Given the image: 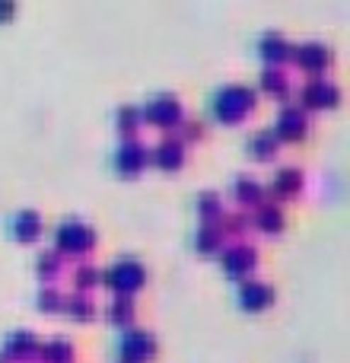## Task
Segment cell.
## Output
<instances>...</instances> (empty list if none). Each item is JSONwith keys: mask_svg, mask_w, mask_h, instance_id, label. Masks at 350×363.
<instances>
[{"mask_svg": "<svg viewBox=\"0 0 350 363\" xmlns=\"http://www.w3.org/2000/svg\"><path fill=\"white\" fill-rule=\"evenodd\" d=\"M249 223L255 226L261 236H281V233L287 230V213H283V207L274 204V201H261V204L252 211Z\"/></svg>", "mask_w": 350, "mask_h": 363, "instance_id": "18", "label": "cell"}, {"mask_svg": "<svg viewBox=\"0 0 350 363\" xmlns=\"http://www.w3.org/2000/svg\"><path fill=\"white\" fill-rule=\"evenodd\" d=\"M290 48H293V42L281 29H264L255 42V51L264 67H283L290 61Z\"/></svg>", "mask_w": 350, "mask_h": 363, "instance_id": "15", "label": "cell"}, {"mask_svg": "<svg viewBox=\"0 0 350 363\" xmlns=\"http://www.w3.org/2000/svg\"><path fill=\"white\" fill-rule=\"evenodd\" d=\"M185 163H188V147L175 134H166L157 147H150V166H157L159 172H181Z\"/></svg>", "mask_w": 350, "mask_h": 363, "instance_id": "14", "label": "cell"}, {"mask_svg": "<svg viewBox=\"0 0 350 363\" xmlns=\"http://www.w3.org/2000/svg\"><path fill=\"white\" fill-rule=\"evenodd\" d=\"M274 303H277V294L271 284L258 281V277H249V281L236 284V306L242 309V313L261 315V313H268Z\"/></svg>", "mask_w": 350, "mask_h": 363, "instance_id": "11", "label": "cell"}, {"mask_svg": "<svg viewBox=\"0 0 350 363\" xmlns=\"http://www.w3.org/2000/svg\"><path fill=\"white\" fill-rule=\"evenodd\" d=\"M13 16H16V4L13 0H0V26L10 23Z\"/></svg>", "mask_w": 350, "mask_h": 363, "instance_id": "32", "label": "cell"}, {"mask_svg": "<svg viewBox=\"0 0 350 363\" xmlns=\"http://www.w3.org/2000/svg\"><path fill=\"white\" fill-rule=\"evenodd\" d=\"M102 287L112 290V296H131L140 294L147 287V268L144 262L137 258L125 255V258H115L108 268H102Z\"/></svg>", "mask_w": 350, "mask_h": 363, "instance_id": "3", "label": "cell"}, {"mask_svg": "<svg viewBox=\"0 0 350 363\" xmlns=\"http://www.w3.org/2000/svg\"><path fill=\"white\" fill-rule=\"evenodd\" d=\"M51 249L61 258H77V262H86V255H93L96 245H99V233L93 223H86L83 217H61L57 226L51 230Z\"/></svg>", "mask_w": 350, "mask_h": 363, "instance_id": "2", "label": "cell"}, {"mask_svg": "<svg viewBox=\"0 0 350 363\" xmlns=\"http://www.w3.org/2000/svg\"><path fill=\"white\" fill-rule=\"evenodd\" d=\"M6 233H10V239L19 242V245H35L38 239L45 236V220H42L38 211L23 207V211L10 213V220H6Z\"/></svg>", "mask_w": 350, "mask_h": 363, "instance_id": "13", "label": "cell"}, {"mask_svg": "<svg viewBox=\"0 0 350 363\" xmlns=\"http://www.w3.org/2000/svg\"><path fill=\"white\" fill-rule=\"evenodd\" d=\"M64 296L67 294H61L57 287H38V294H35V309L42 315H57L64 309Z\"/></svg>", "mask_w": 350, "mask_h": 363, "instance_id": "29", "label": "cell"}, {"mask_svg": "<svg viewBox=\"0 0 350 363\" xmlns=\"http://www.w3.org/2000/svg\"><path fill=\"white\" fill-rule=\"evenodd\" d=\"M38 354V338L29 328H16V332H6L4 345H0V360L4 363H29Z\"/></svg>", "mask_w": 350, "mask_h": 363, "instance_id": "16", "label": "cell"}, {"mask_svg": "<svg viewBox=\"0 0 350 363\" xmlns=\"http://www.w3.org/2000/svg\"><path fill=\"white\" fill-rule=\"evenodd\" d=\"M309 128H312L309 115L303 112L300 106L287 102V106H281V112H277L271 131H274V138L281 140V144H303V140L309 138Z\"/></svg>", "mask_w": 350, "mask_h": 363, "instance_id": "9", "label": "cell"}, {"mask_svg": "<svg viewBox=\"0 0 350 363\" xmlns=\"http://www.w3.org/2000/svg\"><path fill=\"white\" fill-rule=\"evenodd\" d=\"M61 313L67 315L70 322L86 325V322H93L96 315H99V306H96V300H93V296H86V294H70V296H64V309H61Z\"/></svg>", "mask_w": 350, "mask_h": 363, "instance_id": "24", "label": "cell"}, {"mask_svg": "<svg viewBox=\"0 0 350 363\" xmlns=\"http://www.w3.org/2000/svg\"><path fill=\"white\" fill-rule=\"evenodd\" d=\"M194 213H198V223H220V220L226 217L223 194L213 191V188L198 191V198H194Z\"/></svg>", "mask_w": 350, "mask_h": 363, "instance_id": "22", "label": "cell"}, {"mask_svg": "<svg viewBox=\"0 0 350 363\" xmlns=\"http://www.w3.org/2000/svg\"><path fill=\"white\" fill-rule=\"evenodd\" d=\"M230 194H232V201H236V204L242 207L245 213L255 211L261 201H268V194H264V182L258 179V176H249V172H239V176H232Z\"/></svg>", "mask_w": 350, "mask_h": 363, "instance_id": "17", "label": "cell"}, {"mask_svg": "<svg viewBox=\"0 0 350 363\" xmlns=\"http://www.w3.org/2000/svg\"><path fill=\"white\" fill-rule=\"evenodd\" d=\"M77 357V347L70 338H48V341H38V363H74Z\"/></svg>", "mask_w": 350, "mask_h": 363, "instance_id": "23", "label": "cell"}, {"mask_svg": "<svg viewBox=\"0 0 350 363\" xmlns=\"http://www.w3.org/2000/svg\"><path fill=\"white\" fill-rule=\"evenodd\" d=\"M204 134H207V125L201 118H185L179 128H175V138L181 140V144H198V140H204Z\"/></svg>", "mask_w": 350, "mask_h": 363, "instance_id": "30", "label": "cell"}, {"mask_svg": "<svg viewBox=\"0 0 350 363\" xmlns=\"http://www.w3.org/2000/svg\"><path fill=\"white\" fill-rule=\"evenodd\" d=\"M159 354V341L150 328H125L118 338V363H150Z\"/></svg>", "mask_w": 350, "mask_h": 363, "instance_id": "6", "label": "cell"}, {"mask_svg": "<svg viewBox=\"0 0 350 363\" xmlns=\"http://www.w3.org/2000/svg\"><path fill=\"white\" fill-rule=\"evenodd\" d=\"M150 166V150L140 140H121L112 153V169L118 172L121 179H137L147 172Z\"/></svg>", "mask_w": 350, "mask_h": 363, "instance_id": "10", "label": "cell"}, {"mask_svg": "<svg viewBox=\"0 0 350 363\" xmlns=\"http://www.w3.org/2000/svg\"><path fill=\"white\" fill-rule=\"evenodd\" d=\"M290 61L309 77H325L334 64V51H332V45L315 42L312 38V42L293 45V48H290Z\"/></svg>", "mask_w": 350, "mask_h": 363, "instance_id": "8", "label": "cell"}, {"mask_svg": "<svg viewBox=\"0 0 350 363\" xmlns=\"http://www.w3.org/2000/svg\"><path fill=\"white\" fill-rule=\"evenodd\" d=\"M112 121H115V131L121 134V140H137V131L144 128L140 106H121V108H115Z\"/></svg>", "mask_w": 350, "mask_h": 363, "instance_id": "27", "label": "cell"}, {"mask_svg": "<svg viewBox=\"0 0 350 363\" xmlns=\"http://www.w3.org/2000/svg\"><path fill=\"white\" fill-rule=\"evenodd\" d=\"M303 188H306V176H303L300 166H281V169L271 176L268 185H264V194H268V201H274V204H283V201L300 198Z\"/></svg>", "mask_w": 350, "mask_h": 363, "instance_id": "12", "label": "cell"}, {"mask_svg": "<svg viewBox=\"0 0 350 363\" xmlns=\"http://www.w3.org/2000/svg\"><path fill=\"white\" fill-rule=\"evenodd\" d=\"M191 245H194V252H198V255H204V258L220 255V252L226 249L223 226H220V223H198V230H194V236H191Z\"/></svg>", "mask_w": 350, "mask_h": 363, "instance_id": "19", "label": "cell"}, {"mask_svg": "<svg viewBox=\"0 0 350 363\" xmlns=\"http://www.w3.org/2000/svg\"><path fill=\"white\" fill-rule=\"evenodd\" d=\"M258 268V249L252 242H232L220 252V271H223L230 281L242 284L255 274Z\"/></svg>", "mask_w": 350, "mask_h": 363, "instance_id": "7", "label": "cell"}, {"mask_svg": "<svg viewBox=\"0 0 350 363\" xmlns=\"http://www.w3.org/2000/svg\"><path fill=\"white\" fill-rule=\"evenodd\" d=\"M134 315H137V306H134L131 296H112V300L106 303V322L112 328H131L134 325Z\"/></svg>", "mask_w": 350, "mask_h": 363, "instance_id": "25", "label": "cell"}, {"mask_svg": "<svg viewBox=\"0 0 350 363\" xmlns=\"http://www.w3.org/2000/svg\"><path fill=\"white\" fill-rule=\"evenodd\" d=\"M220 226H223L226 236H245V233H249V213L245 211H239V213L226 211V217L220 220Z\"/></svg>", "mask_w": 350, "mask_h": 363, "instance_id": "31", "label": "cell"}, {"mask_svg": "<svg viewBox=\"0 0 350 363\" xmlns=\"http://www.w3.org/2000/svg\"><path fill=\"white\" fill-rule=\"evenodd\" d=\"M0 363H4V360H0Z\"/></svg>", "mask_w": 350, "mask_h": 363, "instance_id": "33", "label": "cell"}, {"mask_svg": "<svg viewBox=\"0 0 350 363\" xmlns=\"http://www.w3.org/2000/svg\"><path fill=\"white\" fill-rule=\"evenodd\" d=\"M290 89L293 86H290V77L283 67H264L261 74H258L255 93H264V96H271V99L283 102V99H290Z\"/></svg>", "mask_w": 350, "mask_h": 363, "instance_id": "21", "label": "cell"}, {"mask_svg": "<svg viewBox=\"0 0 350 363\" xmlns=\"http://www.w3.org/2000/svg\"><path fill=\"white\" fill-rule=\"evenodd\" d=\"M207 108H210V118L217 121V125L236 128L258 108V93L249 83H223V86L213 89Z\"/></svg>", "mask_w": 350, "mask_h": 363, "instance_id": "1", "label": "cell"}, {"mask_svg": "<svg viewBox=\"0 0 350 363\" xmlns=\"http://www.w3.org/2000/svg\"><path fill=\"white\" fill-rule=\"evenodd\" d=\"M140 118H144V125L157 128V131H175L185 121V106L175 93H153L140 106Z\"/></svg>", "mask_w": 350, "mask_h": 363, "instance_id": "4", "label": "cell"}, {"mask_svg": "<svg viewBox=\"0 0 350 363\" xmlns=\"http://www.w3.org/2000/svg\"><path fill=\"white\" fill-rule=\"evenodd\" d=\"M32 268H35V277L42 281V287H55V281L64 271V258L57 255L55 249H45L35 255V264H32Z\"/></svg>", "mask_w": 350, "mask_h": 363, "instance_id": "26", "label": "cell"}, {"mask_svg": "<svg viewBox=\"0 0 350 363\" xmlns=\"http://www.w3.org/2000/svg\"><path fill=\"white\" fill-rule=\"evenodd\" d=\"M245 153H249L255 163H274L277 153H281V140L274 138L271 128H258V131L245 140Z\"/></svg>", "mask_w": 350, "mask_h": 363, "instance_id": "20", "label": "cell"}, {"mask_svg": "<svg viewBox=\"0 0 350 363\" xmlns=\"http://www.w3.org/2000/svg\"><path fill=\"white\" fill-rule=\"evenodd\" d=\"M96 287H102V268H96L93 262H80L74 268V294H93Z\"/></svg>", "mask_w": 350, "mask_h": 363, "instance_id": "28", "label": "cell"}, {"mask_svg": "<svg viewBox=\"0 0 350 363\" xmlns=\"http://www.w3.org/2000/svg\"><path fill=\"white\" fill-rule=\"evenodd\" d=\"M296 106L306 115L312 112H334L341 106V86L332 77H309L300 86V102Z\"/></svg>", "mask_w": 350, "mask_h": 363, "instance_id": "5", "label": "cell"}]
</instances>
